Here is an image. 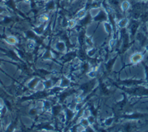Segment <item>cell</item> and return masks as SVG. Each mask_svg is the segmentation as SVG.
<instances>
[{
	"instance_id": "4dcf8cb0",
	"label": "cell",
	"mask_w": 148,
	"mask_h": 132,
	"mask_svg": "<svg viewBox=\"0 0 148 132\" xmlns=\"http://www.w3.org/2000/svg\"><path fill=\"white\" fill-rule=\"evenodd\" d=\"M143 1H144V2H147L148 0H143Z\"/></svg>"
},
{
	"instance_id": "5b68a950",
	"label": "cell",
	"mask_w": 148,
	"mask_h": 132,
	"mask_svg": "<svg viewBox=\"0 0 148 132\" xmlns=\"http://www.w3.org/2000/svg\"><path fill=\"white\" fill-rule=\"evenodd\" d=\"M55 49L60 52H65L66 50V43L64 41H58L55 44Z\"/></svg>"
},
{
	"instance_id": "ffe728a7",
	"label": "cell",
	"mask_w": 148,
	"mask_h": 132,
	"mask_svg": "<svg viewBox=\"0 0 148 132\" xmlns=\"http://www.w3.org/2000/svg\"><path fill=\"white\" fill-rule=\"evenodd\" d=\"M77 21L75 19H70L67 21V27L68 29H73L74 27H75L77 25Z\"/></svg>"
},
{
	"instance_id": "6da1fadb",
	"label": "cell",
	"mask_w": 148,
	"mask_h": 132,
	"mask_svg": "<svg viewBox=\"0 0 148 132\" xmlns=\"http://www.w3.org/2000/svg\"><path fill=\"white\" fill-rule=\"evenodd\" d=\"M119 84L124 85L126 87H132L136 85H148V83L144 80H138V79H126L118 82Z\"/></svg>"
},
{
	"instance_id": "9a60e30c",
	"label": "cell",
	"mask_w": 148,
	"mask_h": 132,
	"mask_svg": "<svg viewBox=\"0 0 148 132\" xmlns=\"http://www.w3.org/2000/svg\"><path fill=\"white\" fill-rule=\"evenodd\" d=\"M43 82H44V85H45V89H46V90H51V88L54 86L55 82L52 79H47Z\"/></svg>"
},
{
	"instance_id": "cb8c5ba5",
	"label": "cell",
	"mask_w": 148,
	"mask_h": 132,
	"mask_svg": "<svg viewBox=\"0 0 148 132\" xmlns=\"http://www.w3.org/2000/svg\"><path fill=\"white\" fill-rule=\"evenodd\" d=\"M113 120H114V118L113 117H109V118H107L104 121V124L106 125V126H111L112 124V122H113Z\"/></svg>"
},
{
	"instance_id": "7a4b0ae2",
	"label": "cell",
	"mask_w": 148,
	"mask_h": 132,
	"mask_svg": "<svg viewBox=\"0 0 148 132\" xmlns=\"http://www.w3.org/2000/svg\"><path fill=\"white\" fill-rule=\"evenodd\" d=\"M109 20V15L104 10L101 9L99 12L95 15L93 18V21L95 22H105Z\"/></svg>"
},
{
	"instance_id": "ac0fdd59",
	"label": "cell",
	"mask_w": 148,
	"mask_h": 132,
	"mask_svg": "<svg viewBox=\"0 0 148 132\" xmlns=\"http://www.w3.org/2000/svg\"><path fill=\"white\" fill-rule=\"evenodd\" d=\"M6 41L9 44L14 45L18 43V40H17V38L14 37V36H8L6 39Z\"/></svg>"
},
{
	"instance_id": "4fadbf2b",
	"label": "cell",
	"mask_w": 148,
	"mask_h": 132,
	"mask_svg": "<svg viewBox=\"0 0 148 132\" xmlns=\"http://www.w3.org/2000/svg\"><path fill=\"white\" fill-rule=\"evenodd\" d=\"M103 24H104V27H105V29H106V32L109 35H111V33H112V29H114L113 27H112V25L111 23H109L108 21H105V22H103Z\"/></svg>"
},
{
	"instance_id": "30bf717a",
	"label": "cell",
	"mask_w": 148,
	"mask_h": 132,
	"mask_svg": "<svg viewBox=\"0 0 148 132\" xmlns=\"http://www.w3.org/2000/svg\"><path fill=\"white\" fill-rule=\"evenodd\" d=\"M116 25H117V26L119 27V29H121L126 28L127 25H128V18H122L121 20L116 23Z\"/></svg>"
},
{
	"instance_id": "7402d4cb",
	"label": "cell",
	"mask_w": 148,
	"mask_h": 132,
	"mask_svg": "<svg viewBox=\"0 0 148 132\" xmlns=\"http://www.w3.org/2000/svg\"><path fill=\"white\" fill-rule=\"evenodd\" d=\"M143 66V68H144V72H145V81L148 83V65L144 62H141Z\"/></svg>"
},
{
	"instance_id": "7c38bea8",
	"label": "cell",
	"mask_w": 148,
	"mask_h": 132,
	"mask_svg": "<svg viewBox=\"0 0 148 132\" xmlns=\"http://www.w3.org/2000/svg\"><path fill=\"white\" fill-rule=\"evenodd\" d=\"M87 10L86 9H81L80 10H78V12L76 13L75 18L80 20V19L84 18L85 16L87 14Z\"/></svg>"
},
{
	"instance_id": "2e32d148",
	"label": "cell",
	"mask_w": 148,
	"mask_h": 132,
	"mask_svg": "<svg viewBox=\"0 0 148 132\" xmlns=\"http://www.w3.org/2000/svg\"><path fill=\"white\" fill-rule=\"evenodd\" d=\"M130 3H129L128 1H127V0L123 1L121 4V8L123 11H127V10H128L130 9Z\"/></svg>"
},
{
	"instance_id": "603a6c76",
	"label": "cell",
	"mask_w": 148,
	"mask_h": 132,
	"mask_svg": "<svg viewBox=\"0 0 148 132\" xmlns=\"http://www.w3.org/2000/svg\"><path fill=\"white\" fill-rule=\"evenodd\" d=\"M96 52H97V49L95 48H90L87 51H86V53H87V55L89 57H92V56H94V55L96 54Z\"/></svg>"
},
{
	"instance_id": "9c48e42d",
	"label": "cell",
	"mask_w": 148,
	"mask_h": 132,
	"mask_svg": "<svg viewBox=\"0 0 148 132\" xmlns=\"http://www.w3.org/2000/svg\"><path fill=\"white\" fill-rule=\"evenodd\" d=\"M62 105H52V107H51V114L55 116H58V115L60 113L61 111H62Z\"/></svg>"
},
{
	"instance_id": "d6a6232c",
	"label": "cell",
	"mask_w": 148,
	"mask_h": 132,
	"mask_svg": "<svg viewBox=\"0 0 148 132\" xmlns=\"http://www.w3.org/2000/svg\"><path fill=\"white\" fill-rule=\"evenodd\" d=\"M147 31H148V25H147Z\"/></svg>"
},
{
	"instance_id": "e0dca14e",
	"label": "cell",
	"mask_w": 148,
	"mask_h": 132,
	"mask_svg": "<svg viewBox=\"0 0 148 132\" xmlns=\"http://www.w3.org/2000/svg\"><path fill=\"white\" fill-rule=\"evenodd\" d=\"M116 58H117V56H116L115 58H113L112 60H109V62L106 64V70H107L108 71H110V70H112V66H113V64H114V63H115V60H116Z\"/></svg>"
},
{
	"instance_id": "4316f807",
	"label": "cell",
	"mask_w": 148,
	"mask_h": 132,
	"mask_svg": "<svg viewBox=\"0 0 148 132\" xmlns=\"http://www.w3.org/2000/svg\"><path fill=\"white\" fill-rule=\"evenodd\" d=\"M116 44V40L115 38H112V39L109 40V47L110 48H113L114 47V45Z\"/></svg>"
},
{
	"instance_id": "52a82bcc",
	"label": "cell",
	"mask_w": 148,
	"mask_h": 132,
	"mask_svg": "<svg viewBox=\"0 0 148 132\" xmlns=\"http://www.w3.org/2000/svg\"><path fill=\"white\" fill-rule=\"evenodd\" d=\"M139 23L137 21H133L132 23L131 24L130 28H129V31H130V35L134 36L137 33V30L139 29Z\"/></svg>"
},
{
	"instance_id": "3957f363",
	"label": "cell",
	"mask_w": 148,
	"mask_h": 132,
	"mask_svg": "<svg viewBox=\"0 0 148 132\" xmlns=\"http://www.w3.org/2000/svg\"><path fill=\"white\" fill-rule=\"evenodd\" d=\"M144 57V55L142 52H136L131 55L130 61L131 64H136V63L142 62Z\"/></svg>"
},
{
	"instance_id": "836d02e7",
	"label": "cell",
	"mask_w": 148,
	"mask_h": 132,
	"mask_svg": "<svg viewBox=\"0 0 148 132\" xmlns=\"http://www.w3.org/2000/svg\"><path fill=\"white\" fill-rule=\"evenodd\" d=\"M147 2H148V1H147Z\"/></svg>"
},
{
	"instance_id": "484cf974",
	"label": "cell",
	"mask_w": 148,
	"mask_h": 132,
	"mask_svg": "<svg viewBox=\"0 0 148 132\" xmlns=\"http://www.w3.org/2000/svg\"><path fill=\"white\" fill-rule=\"evenodd\" d=\"M87 120L88 121H89L90 124V125H93V124L95 123V120H96V119H95V116H94L90 115V116H89L87 117Z\"/></svg>"
},
{
	"instance_id": "44dd1931",
	"label": "cell",
	"mask_w": 148,
	"mask_h": 132,
	"mask_svg": "<svg viewBox=\"0 0 148 132\" xmlns=\"http://www.w3.org/2000/svg\"><path fill=\"white\" fill-rule=\"evenodd\" d=\"M49 15L46 14H43L39 17V21L40 22V24H42V23H46L47 21H49Z\"/></svg>"
},
{
	"instance_id": "d6986e66",
	"label": "cell",
	"mask_w": 148,
	"mask_h": 132,
	"mask_svg": "<svg viewBox=\"0 0 148 132\" xmlns=\"http://www.w3.org/2000/svg\"><path fill=\"white\" fill-rule=\"evenodd\" d=\"M52 58V52L50 50H46L45 52L44 53L42 59L45 60H49Z\"/></svg>"
},
{
	"instance_id": "d4e9b609",
	"label": "cell",
	"mask_w": 148,
	"mask_h": 132,
	"mask_svg": "<svg viewBox=\"0 0 148 132\" xmlns=\"http://www.w3.org/2000/svg\"><path fill=\"white\" fill-rule=\"evenodd\" d=\"M87 76L89 78H94L97 76V72H96V70H91L90 71H88Z\"/></svg>"
},
{
	"instance_id": "5bb4252c",
	"label": "cell",
	"mask_w": 148,
	"mask_h": 132,
	"mask_svg": "<svg viewBox=\"0 0 148 132\" xmlns=\"http://www.w3.org/2000/svg\"><path fill=\"white\" fill-rule=\"evenodd\" d=\"M45 10H53L56 7V4H55L54 0H49L47 3H45Z\"/></svg>"
},
{
	"instance_id": "1f68e13d",
	"label": "cell",
	"mask_w": 148,
	"mask_h": 132,
	"mask_svg": "<svg viewBox=\"0 0 148 132\" xmlns=\"http://www.w3.org/2000/svg\"><path fill=\"white\" fill-rule=\"evenodd\" d=\"M4 1H6V2H7V1H8V0H4Z\"/></svg>"
},
{
	"instance_id": "83f0119b",
	"label": "cell",
	"mask_w": 148,
	"mask_h": 132,
	"mask_svg": "<svg viewBox=\"0 0 148 132\" xmlns=\"http://www.w3.org/2000/svg\"><path fill=\"white\" fill-rule=\"evenodd\" d=\"M5 11H6V8L3 7V6H0V15L2 14L3 12H5Z\"/></svg>"
},
{
	"instance_id": "277c9868",
	"label": "cell",
	"mask_w": 148,
	"mask_h": 132,
	"mask_svg": "<svg viewBox=\"0 0 148 132\" xmlns=\"http://www.w3.org/2000/svg\"><path fill=\"white\" fill-rule=\"evenodd\" d=\"M75 110H72L70 108H67L65 109V115H66V119L67 122H70V121L74 120V118L75 116Z\"/></svg>"
},
{
	"instance_id": "ba28073f",
	"label": "cell",
	"mask_w": 148,
	"mask_h": 132,
	"mask_svg": "<svg viewBox=\"0 0 148 132\" xmlns=\"http://www.w3.org/2000/svg\"><path fill=\"white\" fill-rule=\"evenodd\" d=\"M47 23V22H46ZM46 23H42V24H40L38 26H36L33 29V32L36 33V35H42L44 32H45V26H46Z\"/></svg>"
},
{
	"instance_id": "8fae6325",
	"label": "cell",
	"mask_w": 148,
	"mask_h": 132,
	"mask_svg": "<svg viewBox=\"0 0 148 132\" xmlns=\"http://www.w3.org/2000/svg\"><path fill=\"white\" fill-rule=\"evenodd\" d=\"M40 81V78H33V79H32V80L28 83V87L29 88V89H32V90H35V88H36V86L37 85V84H38V82H39Z\"/></svg>"
},
{
	"instance_id": "f1b7e54d",
	"label": "cell",
	"mask_w": 148,
	"mask_h": 132,
	"mask_svg": "<svg viewBox=\"0 0 148 132\" xmlns=\"http://www.w3.org/2000/svg\"><path fill=\"white\" fill-rule=\"evenodd\" d=\"M3 108V105H2V103L0 102V111H1V110H2Z\"/></svg>"
},
{
	"instance_id": "f546056e",
	"label": "cell",
	"mask_w": 148,
	"mask_h": 132,
	"mask_svg": "<svg viewBox=\"0 0 148 132\" xmlns=\"http://www.w3.org/2000/svg\"><path fill=\"white\" fill-rule=\"evenodd\" d=\"M67 1H69V2H72V1H74V0H67Z\"/></svg>"
},
{
	"instance_id": "8992f818",
	"label": "cell",
	"mask_w": 148,
	"mask_h": 132,
	"mask_svg": "<svg viewBox=\"0 0 148 132\" xmlns=\"http://www.w3.org/2000/svg\"><path fill=\"white\" fill-rule=\"evenodd\" d=\"M71 80L70 78H68L66 76H63L60 78V82L59 85L63 88V89H64V88L69 87L70 85H71Z\"/></svg>"
}]
</instances>
